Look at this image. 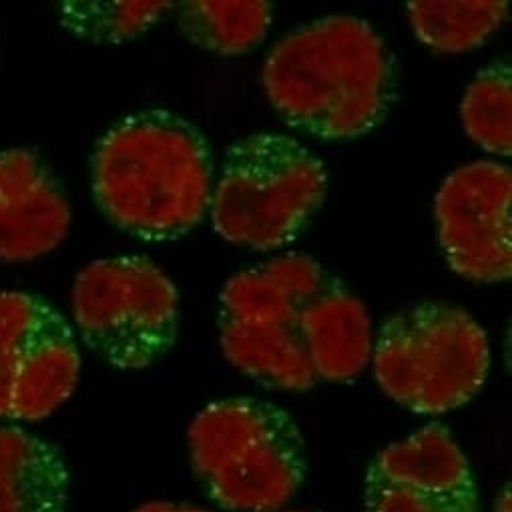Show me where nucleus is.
Here are the masks:
<instances>
[{"mask_svg": "<svg viewBox=\"0 0 512 512\" xmlns=\"http://www.w3.org/2000/svg\"><path fill=\"white\" fill-rule=\"evenodd\" d=\"M478 486L444 424L380 450L364 476V512H478Z\"/></svg>", "mask_w": 512, "mask_h": 512, "instance_id": "nucleus-10", "label": "nucleus"}, {"mask_svg": "<svg viewBox=\"0 0 512 512\" xmlns=\"http://www.w3.org/2000/svg\"><path fill=\"white\" fill-rule=\"evenodd\" d=\"M328 193L322 159L288 135L235 141L211 193L219 237L255 251H276L300 237Z\"/></svg>", "mask_w": 512, "mask_h": 512, "instance_id": "nucleus-4", "label": "nucleus"}, {"mask_svg": "<svg viewBox=\"0 0 512 512\" xmlns=\"http://www.w3.org/2000/svg\"><path fill=\"white\" fill-rule=\"evenodd\" d=\"M81 352L67 318L25 292L0 294V418L39 422L75 392Z\"/></svg>", "mask_w": 512, "mask_h": 512, "instance_id": "nucleus-8", "label": "nucleus"}, {"mask_svg": "<svg viewBox=\"0 0 512 512\" xmlns=\"http://www.w3.org/2000/svg\"><path fill=\"white\" fill-rule=\"evenodd\" d=\"M177 29L203 51L237 57L253 51L270 33L274 5L266 0L251 3H215V0H189L175 5Z\"/></svg>", "mask_w": 512, "mask_h": 512, "instance_id": "nucleus-14", "label": "nucleus"}, {"mask_svg": "<svg viewBox=\"0 0 512 512\" xmlns=\"http://www.w3.org/2000/svg\"><path fill=\"white\" fill-rule=\"evenodd\" d=\"M187 448L197 482L227 512H280L308 476L300 426L260 398L207 404L189 424Z\"/></svg>", "mask_w": 512, "mask_h": 512, "instance_id": "nucleus-3", "label": "nucleus"}, {"mask_svg": "<svg viewBox=\"0 0 512 512\" xmlns=\"http://www.w3.org/2000/svg\"><path fill=\"white\" fill-rule=\"evenodd\" d=\"M280 512H314V510H280Z\"/></svg>", "mask_w": 512, "mask_h": 512, "instance_id": "nucleus-20", "label": "nucleus"}, {"mask_svg": "<svg viewBox=\"0 0 512 512\" xmlns=\"http://www.w3.org/2000/svg\"><path fill=\"white\" fill-rule=\"evenodd\" d=\"M328 274L310 255L288 253L229 278L219 294V344L225 358L266 388L306 392L318 384L300 316Z\"/></svg>", "mask_w": 512, "mask_h": 512, "instance_id": "nucleus-5", "label": "nucleus"}, {"mask_svg": "<svg viewBox=\"0 0 512 512\" xmlns=\"http://www.w3.org/2000/svg\"><path fill=\"white\" fill-rule=\"evenodd\" d=\"M213 179L207 137L167 109L121 119L91 155L97 207L109 223L147 243L193 231L209 209Z\"/></svg>", "mask_w": 512, "mask_h": 512, "instance_id": "nucleus-2", "label": "nucleus"}, {"mask_svg": "<svg viewBox=\"0 0 512 512\" xmlns=\"http://www.w3.org/2000/svg\"><path fill=\"white\" fill-rule=\"evenodd\" d=\"M69 494L71 470L55 444L0 426V512H67Z\"/></svg>", "mask_w": 512, "mask_h": 512, "instance_id": "nucleus-13", "label": "nucleus"}, {"mask_svg": "<svg viewBox=\"0 0 512 512\" xmlns=\"http://www.w3.org/2000/svg\"><path fill=\"white\" fill-rule=\"evenodd\" d=\"M300 334L318 380L348 382L372 358V322L364 304L336 278L326 280L300 316Z\"/></svg>", "mask_w": 512, "mask_h": 512, "instance_id": "nucleus-12", "label": "nucleus"}, {"mask_svg": "<svg viewBox=\"0 0 512 512\" xmlns=\"http://www.w3.org/2000/svg\"><path fill=\"white\" fill-rule=\"evenodd\" d=\"M262 83L292 129L324 141H352L390 115L396 63L366 21L326 17L298 27L270 51Z\"/></svg>", "mask_w": 512, "mask_h": 512, "instance_id": "nucleus-1", "label": "nucleus"}, {"mask_svg": "<svg viewBox=\"0 0 512 512\" xmlns=\"http://www.w3.org/2000/svg\"><path fill=\"white\" fill-rule=\"evenodd\" d=\"M410 27L418 41L436 53H468L484 45L508 17V3H410Z\"/></svg>", "mask_w": 512, "mask_h": 512, "instance_id": "nucleus-15", "label": "nucleus"}, {"mask_svg": "<svg viewBox=\"0 0 512 512\" xmlns=\"http://www.w3.org/2000/svg\"><path fill=\"white\" fill-rule=\"evenodd\" d=\"M490 512H512V506H510V482H506L500 488V492L494 498V504H492Z\"/></svg>", "mask_w": 512, "mask_h": 512, "instance_id": "nucleus-19", "label": "nucleus"}, {"mask_svg": "<svg viewBox=\"0 0 512 512\" xmlns=\"http://www.w3.org/2000/svg\"><path fill=\"white\" fill-rule=\"evenodd\" d=\"M175 3L153 0H65L57 5L59 25L95 45H123L147 35Z\"/></svg>", "mask_w": 512, "mask_h": 512, "instance_id": "nucleus-16", "label": "nucleus"}, {"mask_svg": "<svg viewBox=\"0 0 512 512\" xmlns=\"http://www.w3.org/2000/svg\"><path fill=\"white\" fill-rule=\"evenodd\" d=\"M508 59H496L468 85L460 119L466 135L484 151L500 157L512 153V87Z\"/></svg>", "mask_w": 512, "mask_h": 512, "instance_id": "nucleus-17", "label": "nucleus"}, {"mask_svg": "<svg viewBox=\"0 0 512 512\" xmlns=\"http://www.w3.org/2000/svg\"><path fill=\"white\" fill-rule=\"evenodd\" d=\"M133 512H211L207 508L187 504V502H165V500H153L137 506Z\"/></svg>", "mask_w": 512, "mask_h": 512, "instance_id": "nucleus-18", "label": "nucleus"}, {"mask_svg": "<svg viewBox=\"0 0 512 512\" xmlns=\"http://www.w3.org/2000/svg\"><path fill=\"white\" fill-rule=\"evenodd\" d=\"M512 173L476 161L450 173L434 199L438 243L454 274L478 284H500L512 274Z\"/></svg>", "mask_w": 512, "mask_h": 512, "instance_id": "nucleus-9", "label": "nucleus"}, {"mask_svg": "<svg viewBox=\"0 0 512 512\" xmlns=\"http://www.w3.org/2000/svg\"><path fill=\"white\" fill-rule=\"evenodd\" d=\"M372 364L384 394L416 414L436 416L468 404L482 390L490 344L466 310L424 302L382 324Z\"/></svg>", "mask_w": 512, "mask_h": 512, "instance_id": "nucleus-6", "label": "nucleus"}, {"mask_svg": "<svg viewBox=\"0 0 512 512\" xmlns=\"http://www.w3.org/2000/svg\"><path fill=\"white\" fill-rule=\"evenodd\" d=\"M71 312L85 346L115 370L157 364L179 336L177 288L139 255L83 268L71 290Z\"/></svg>", "mask_w": 512, "mask_h": 512, "instance_id": "nucleus-7", "label": "nucleus"}, {"mask_svg": "<svg viewBox=\"0 0 512 512\" xmlns=\"http://www.w3.org/2000/svg\"><path fill=\"white\" fill-rule=\"evenodd\" d=\"M61 179L33 149H0V262L23 264L55 251L71 229Z\"/></svg>", "mask_w": 512, "mask_h": 512, "instance_id": "nucleus-11", "label": "nucleus"}]
</instances>
